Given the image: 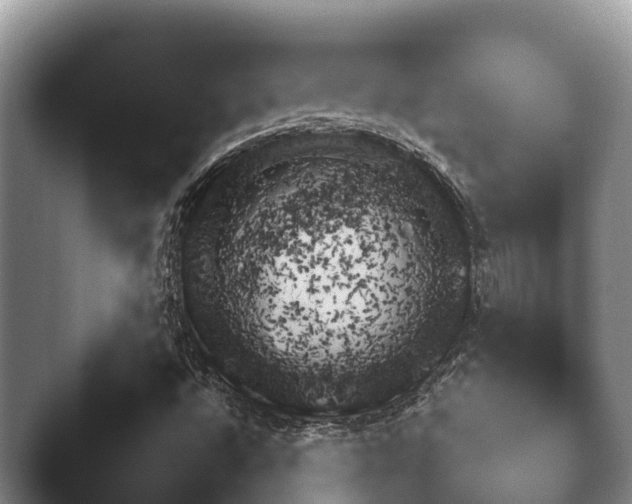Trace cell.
Returning a JSON list of instances; mask_svg holds the SVG:
<instances>
[{"mask_svg": "<svg viewBox=\"0 0 632 504\" xmlns=\"http://www.w3.org/2000/svg\"><path fill=\"white\" fill-rule=\"evenodd\" d=\"M454 257L403 174L317 159L239 187L206 231L201 267L240 371L285 391L343 397L391 381L428 342Z\"/></svg>", "mask_w": 632, "mask_h": 504, "instance_id": "cell-1", "label": "cell"}]
</instances>
